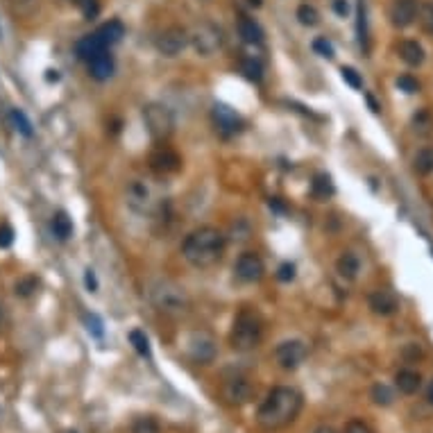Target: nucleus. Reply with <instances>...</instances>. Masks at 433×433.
<instances>
[{
	"label": "nucleus",
	"mask_w": 433,
	"mask_h": 433,
	"mask_svg": "<svg viewBox=\"0 0 433 433\" xmlns=\"http://www.w3.org/2000/svg\"><path fill=\"white\" fill-rule=\"evenodd\" d=\"M304 406L302 393L288 386H277L268 393L257 410V424L266 431H277L297 420Z\"/></svg>",
	"instance_id": "obj_1"
},
{
	"label": "nucleus",
	"mask_w": 433,
	"mask_h": 433,
	"mask_svg": "<svg viewBox=\"0 0 433 433\" xmlns=\"http://www.w3.org/2000/svg\"><path fill=\"white\" fill-rule=\"evenodd\" d=\"M225 255V236L215 227H198L193 229L182 243V257L189 261L193 268L207 270L213 268Z\"/></svg>",
	"instance_id": "obj_2"
},
{
	"label": "nucleus",
	"mask_w": 433,
	"mask_h": 433,
	"mask_svg": "<svg viewBox=\"0 0 433 433\" xmlns=\"http://www.w3.org/2000/svg\"><path fill=\"white\" fill-rule=\"evenodd\" d=\"M150 302L154 304L156 311L166 313V316H182L189 311V297H186L184 288L170 279H156L150 283Z\"/></svg>",
	"instance_id": "obj_3"
},
{
	"label": "nucleus",
	"mask_w": 433,
	"mask_h": 433,
	"mask_svg": "<svg viewBox=\"0 0 433 433\" xmlns=\"http://www.w3.org/2000/svg\"><path fill=\"white\" fill-rule=\"evenodd\" d=\"M261 338H264V323H261L259 313L243 309L234 320V327H231L229 333V342L236 352H250V349H257Z\"/></svg>",
	"instance_id": "obj_4"
},
{
	"label": "nucleus",
	"mask_w": 433,
	"mask_h": 433,
	"mask_svg": "<svg viewBox=\"0 0 433 433\" xmlns=\"http://www.w3.org/2000/svg\"><path fill=\"white\" fill-rule=\"evenodd\" d=\"M141 116H143L148 134H150L154 141H166L170 134L175 132V116L166 104H159V102L145 104Z\"/></svg>",
	"instance_id": "obj_5"
},
{
	"label": "nucleus",
	"mask_w": 433,
	"mask_h": 433,
	"mask_svg": "<svg viewBox=\"0 0 433 433\" xmlns=\"http://www.w3.org/2000/svg\"><path fill=\"white\" fill-rule=\"evenodd\" d=\"M222 41H225L222 30L215 23H211V21H202V23H198L189 32V43L196 48L198 55H202V57L215 55V52L222 48Z\"/></svg>",
	"instance_id": "obj_6"
},
{
	"label": "nucleus",
	"mask_w": 433,
	"mask_h": 433,
	"mask_svg": "<svg viewBox=\"0 0 433 433\" xmlns=\"http://www.w3.org/2000/svg\"><path fill=\"white\" fill-rule=\"evenodd\" d=\"M186 352H189L191 361H196L200 365H209L213 363L215 358V340L209 331H193L186 340Z\"/></svg>",
	"instance_id": "obj_7"
},
{
	"label": "nucleus",
	"mask_w": 433,
	"mask_h": 433,
	"mask_svg": "<svg viewBox=\"0 0 433 433\" xmlns=\"http://www.w3.org/2000/svg\"><path fill=\"white\" fill-rule=\"evenodd\" d=\"M309 356V347L302 340H283L274 349V361L283 370H297Z\"/></svg>",
	"instance_id": "obj_8"
},
{
	"label": "nucleus",
	"mask_w": 433,
	"mask_h": 433,
	"mask_svg": "<svg viewBox=\"0 0 433 433\" xmlns=\"http://www.w3.org/2000/svg\"><path fill=\"white\" fill-rule=\"evenodd\" d=\"M125 198H128V204L134 209L137 213H152L156 207V200L152 196L150 186L141 179H132L125 189Z\"/></svg>",
	"instance_id": "obj_9"
},
{
	"label": "nucleus",
	"mask_w": 433,
	"mask_h": 433,
	"mask_svg": "<svg viewBox=\"0 0 433 433\" xmlns=\"http://www.w3.org/2000/svg\"><path fill=\"white\" fill-rule=\"evenodd\" d=\"M186 46H189V32L179 25H170L156 36V50L163 57H177Z\"/></svg>",
	"instance_id": "obj_10"
},
{
	"label": "nucleus",
	"mask_w": 433,
	"mask_h": 433,
	"mask_svg": "<svg viewBox=\"0 0 433 433\" xmlns=\"http://www.w3.org/2000/svg\"><path fill=\"white\" fill-rule=\"evenodd\" d=\"M234 272H236V277L245 283H257L264 279V274H266L264 259H261L257 252H243V255L236 259Z\"/></svg>",
	"instance_id": "obj_11"
},
{
	"label": "nucleus",
	"mask_w": 433,
	"mask_h": 433,
	"mask_svg": "<svg viewBox=\"0 0 433 433\" xmlns=\"http://www.w3.org/2000/svg\"><path fill=\"white\" fill-rule=\"evenodd\" d=\"M220 395H222V399H225V404L243 406L255 397V386H252L245 377H234V379H229V382L222 384Z\"/></svg>",
	"instance_id": "obj_12"
},
{
	"label": "nucleus",
	"mask_w": 433,
	"mask_h": 433,
	"mask_svg": "<svg viewBox=\"0 0 433 433\" xmlns=\"http://www.w3.org/2000/svg\"><path fill=\"white\" fill-rule=\"evenodd\" d=\"M211 116H213L215 130H218L220 134H225V137H234V134H241L243 128H245V121H243V118L238 116L234 109L227 107V104H222V102L213 104Z\"/></svg>",
	"instance_id": "obj_13"
},
{
	"label": "nucleus",
	"mask_w": 433,
	"mask_h": 433,
	"mask_svg": "<svg viewBox=\"0 0 433 433\" xmlns=\"http://www.w3.org/2000/svg\"><path fill=\"white\" fill-rule=\"evenodd\" d=\"M150 168L159 175H170V173H177V170L182 168V159H179V154L175 150L161 145L150 154Z\"/></svg>",
	"instance_id": "obj_14"
},
{
	"label": "nucleus",
	"mask_w": 433,
	"mask_h": 433,
	"mask_svg": "<svg viewBox=\"0 0 433 433\" xmlns=\"http://www.w3.org/2000/svg\"><path fill=\"white\" fill-rule=\"evenodd\" d=\"M417 0H395L390 7V23L395 27H408L417 19Z\"/></svg>",
	"instance_id": "obj_15"
},
{
	"label": "nucleus",
	"mask_w": 433,
	"mask_h": 433,
	"mask_svg": "<svg viewBox=\"0 0 433 433\" xmlns=\"http://www.w3.org/2000/svg\"><path fill=\"white\" fill-rule=\"evenodd\" d=\"M370 309L375 311L377 316H393V313L399 309V300L393 290L379 288L370 295Z\"/></svg>",
	"instance_id": "obj_16"
},
{
	"label": "nucleus",
	"mask_w": 433,
	"mask_h": 433,
	"mask_svg": "<svg viewBox=\"0 0 433 433\" xmlns=\"http://www.w3.org/2000/svg\"><path fill=\"white\" fill-rule=\"evenodd\" d=\"M89 73H91V78H95L98 82H104L114 75V59H111L109 50L104 48L102 52H98L95 57L89 59Z\"/></svg>",
	"instance_id": "obj_17"
},
{
	"label": "nucleus",
	"mask_w": 433,
	"mask_h": 433,
	"mask_svg": "<svg viewBox=\"0 0 433 433\" xmlns=\"http://www.w3.org/2000/svg\"><path fill=\"white\" fill-rule=\"evenodd\" d=\"M395 388L401 393V395H415L417 390L422 388V377L417 370H410L404 368L399 370L397 375H395Z\"/></svg>",
	"instance_id": "obj_18"
},
{
	"label": "nucleus",
	"mask_w": 433,
	"mask_h": 433,
	"mask_svg": "<svg viewBox=\"0 0 433 433\" xmlns=\"http://www.w3.org/2000/svg\"><path fill=\"white\" fill-rule=\"evenodd\" d=\"M336 272H338L342 279L354 281L358 277V272H361V259H358L354 252H342L338 261H336Z\"/></svg>",
	"instance_id": "obj_19"
},
{
	"label": "nucleus",
	"mask_w": 433,
	"mask_h": 433,
	"mask_svg": "<svg viewBox=\"0 0 433 433\" xmlns=\"http://www.w3.org/2000/svg\"><path fill=\"white\" fill-rule=\"evenodd\" d=\"M397 52H399L401 62L408 64V66H422L424 64V48L417 41H413V39L399 41Z\"/></svg>",
	"instance_id": "obj_20"
},
{
	"label": "nucleus",
	"mask_w": 433,
	"mask_h": 433,
	"mask_svg": "<svg viewBox=\"0 0 433 433\" xmlns=\"http://www.w3.org/2000/svg\"><path fill=\"white\" fill-rule=\"evenodd\" d=\"M238 34H241V39L245 43H250V46H259V43H264V30H261V25L255 19L243 16L241 21H238Z\"/></svg>",
	"instance_id": "obj_21"
},
{
	"label": "nucleus",
	"mask_w": 433,
	"mask_h": 433,
	"mask_svg": "<svg viewBox=\"0 0 433 433\" xmlns=\"http://www.w3.org/2000/svg\"><path fill=\"white\" fill-rule=\"evenodd\" d=\"M104 48V41L98 36V32L95 34H89V36H84V39H80L78 41V46H75V52H78V57L80 59H84V62H89V59L91 57H95L98 55V52H102Z\"/></svg>",
	"instance_id": "obj_22"
},
{
	"label": "nucleus",
	"mask_w": 433,
	"mask_h": 433,
	"mask_svg": "<svg viewBox=\"0 0 433 433\" xmlns=\"http://www.w3.org/2000/svg\"><path fill=\"white\" fill-rule=\"evenodd\" d=\"M333 193H336V189H333V182H331L329 175L320 173V175L313 177V182H311V196L313 198L323 202V200H329Z\"/></svg>",
	"instance_id": "obj_23"
},
{
	"label": "nucleus",
	"mask_w": 433,
	"mask_h": 433,
	"mask_svg": "<svg viewBox=\"0 0 433 433\" xmlns=\"http://www.w3.org/2000/svg\"><path fill=\"white\" fill-rule=\"evenodd\" d=\"M98 36L104 41V46H114L125 36V27L121 21H109L98 30Z\"/></svg>",
	"instance_id": "obj_24"
},
{
	"label": "nucleus",
	"mask_w": 433,
	"mask_h": 433,
	"mask_svg": "<svg viewBox=\"0 0 433 433\" xmlns=\"http://www.w3.org/2000/svg\"><path fill=\"white\" fill-rule=\"evenodd\" d=\"M52 231H55L59 241H69L73 236V220L69 218V213L66 211L55 213V218H52Z\"/></svg>",
	"instance_id": "obj_25"
},
{
	"label": "nucleus",
	"mask_w": 433,
	"mask_h": 433,
	"mask_svg": "<svg viewBox=\"0 0 433 433\" xmlns=\"http://www.w3.org/2000/svg\"><path fill=\"white\" fill-rule=\"evenodd\" d=\"M241 73L252 82H261V78H264V64L257 57H245L241 62Z\"/></svg>",
	"instance_id": "obj_26"
},
{
	"label": "nucleus",
	"mask_w": 433,
	"mask_h": 433,
	"mask_svg": "<svg viewBox=\"0 0 433 433\" xmlns=\"http://www.w3.org/2000/svg\"><path fill=\"white\" fill-rule=\"evenodd\" d=\"M372 401L379 406H390L395 401V390L386 384H375L372 386Z\"/></svg>",
	"instance_id": "obj_27"
},
{
	"label": "nucleus",
	"mask_w": 433,
	"mask_h": 433,
	"mask_svg": "<svg viewBox=\"0 0 433 433\" xmlns=\"http://www.w3.org/2000/svg\"><path fill=\"white\" fill-rule=\"evenodd\" d=\"M417 23L427 34H433V3H420L417 5Z\"/></svg>",
	"instance_id": "obj_28"
},
{
	"label": "nucleus",
	"mask_w": 433,
	"mask_h": 433,
	"mask_svg": "<svg viewBox=\"0 0 433 433\" xmlns=\"http://www.w3.org/2000/svg\"><path fill=\"white\" fill-rule=\"evenodd\" d=\"M130 342H132L134 349H137L141 356H145V358L152 356V352H150V340H148V336L141 331V329H132L130 331Z\"/></svg>",
	"instance_id": "obj_29"
},
{
	"label": "nucleus",
	"mask_w": 433,
	"mask_h": 433,
	"mask_svg": "<svg viewBox=\"0 0 433 433\" xmlns=\"http://www.w3.org/2000/svg\"><path fill=\"white\" fill-rule=\"evenodd\" d=\"M132 433H161V427H159V422H156L154 417L145 415V417H139V420H134Z\"/></svg>",
	"instance_id": "obj_30"
},
{
	"label": "nucleus",
	"mask_w": 433,
	"mask_h": 433,
	"mask_svg": "<svg viewBox=\"0 0 433 433\" xmlns=\"http://www.w3.org/2000/svg\"><path fill=\"white\" fill-rule=\"evenodd\" d=\"M10 7L19 16H32V14L39 10V0H10Z\"/></svg>",
	"instance_id": "obj_31"
},
{
	"label": "nucleus",
	"mask_w": 433,
	"mask_h": 433,
	"mask_svg": "<svg viewBox=\"0 0 433 433\" xmlns=\"http://www.w3.org/2000/svg\"><path fill=\"white\" fill-rule=\"evenodd\" d=\"M433 170V152L420 150L415 154V173L417 175H429Z\"/></svg>",
	"instance_id": "obj_32"
},
{
	"label": "nucleus",
	"mask_w": 433,
	"mask_h": 433,
	"mask_svg": "<svg viewBox=\"0 0 433 433\" xmlns=\"http://www.w3.org/2000/svg\"><path fill=\"white\" fill-rule=\"evenodd\" d=\"M297 19H300V23L306 27H313L318 25V10L313 5H300L297 7Z\"/></svg>",
	"instance_id": "obj_33"
},
{
	"label": "nucleus",
	"mask_w": 433,
	"mask_h": 433,
	"mask_svg": "<svg viewBox=\"0 0 433 433\" xmlns=\"http://www.w3.org/2000/svg\"><path fill=\"white\" fill-rule=\"evenodd\" d=\"M10 121L14 123V128H16L23 137H32V125H30V121L25 118L23 111H19V109H12L10 111Z\"/></svg>",
	"instance_id": "obj_34"
},
{
	"label": "nucleus",
	"mask_w": 433,
	"mask_h": 433,
	"mask_svg": "<svg viewBox=\"0 0 433 433\" xmlns=\"http://www.w3.org/2000/svg\"><path fill=\"white\" fill-rule=\"evenodd\" d=\"M397 86H399V91H404L408 95H413L420 91V82H417L413 75H399L397 78Z\"/></svg>",
	"instance_id": "obj_35"
},
{
	"label": "nucleus",
	"mask_w": 433,
	"mask_h": 433,
	"mask_svg": "<svg viewBox=\"0 0 433 433\" xmlns=\"http://www.w3.org/2000/svg\"><path fill=\"white\" fill-rule=\"evenodd\" d=\"M340 75H342V80H345L349 86L356 89V91H358V89H363V80H361V75H358V73L352 69V66H342V69H340Z\"/></svg>",
	"instance_id": "obj_36"
},
{
	"label": "nucleus",
	"mask_w": 433,
	"mask_h": 433,
	"mask_svg": "<svg viewBox=\"0 0 433 433\" xmlns=\"http://www.w3.org/2000/svg\"><path fill=\"white\" fill-rule=\"evenodd\" d=\"M36 286H39V283H36V279L34 277H23V279H19L16 281V295H21V297H30L36 290Z\"/></svg>",
	"instance_id": "obj_37"
},
{
	"label": "nucleus",
	"mask_w": 433,
	"mask_h": 433,
	"mask_svg": "<svg viewBox=\"0 0 433 433\" xmlns=\"http://www.w3.org/2000/svg\"><path fill=\"white\" fill-rule=\"evenodd\" d=\"M313 50H316L320 57L333 59V46L327 39H316V41H313Z\"/></svg>",
	"instance_id": "obj_38"
},
{
	"label": "nucleus",
	"mask_w": 433,
	"mask_h": 433,
	"mask_svg": "<svg viewBox=\"0 0 433 433\" xmlns=\"http://www.w3.org/2000/svg\"><path fill=\"white\" fill-rule=\"evenodd\" d=\"M345 433H375L363 420H349L345 424Z\"/></svg>",
	"instance_id": "obj_39"
},
{
	"label": "nucleus",
	"mask_w": 433,
	"mask_h": 433,
	"mask_svg": "<svg viewBox=\"0 0 433 433\" xmlns=\"http://www.w3.org/2000/svg\"><path fill=\"white\" fill-rule=\"evenodd\" d=\"M14 243V229L10 225H0V248H10Z\"/></svg>",
	"instance_id": "obj_40"
},
{
	"label": "nucleus",
	"mask_w": 433,
	"mask_h": 433,
	"mask_svg": "<svg viewBox=\"0 0 433 433\" xmlns=\"http://www.w3.org/2000/svg\"><path fill=\"white\" fill-rule=\"evenodd\" d=\"M277 277L281 281H290V279L295 277V266L293 264H281L279 270H277Z\"/></svg>",
	"instance_id": "obj_41"
},
{
	"label": "nucleus",
	"mask_w": 433,
	"mask_h": 433,
	"mask_svg": "<svg viewBox=\"0 0 433 433\" xmlns=\"http://www.w3.org/2000/svg\"><path fill=\"white\" fill-rule=\"evenodd\" d=\"M358 34H361V43H365L368 32H365V5H363V0L358 3Z\"/></svg>",
	"instance_id": "obj_42"
},
{
	"label": "nucleus",
	"mask_w": 433,
	"mask_h": 433,
	"mask_svg": "<svg viewBox=\"0 0 433 433\" xmlns=\"http://www.w3.org/2000/svg\"><path fill=\"white\" fill-rule=\"evenodd\" d=\"M333 12L338 14V16H347V14H349V3H347V0H333Z\"/></svg>",
	"instance_id": "obj_43"
},
{
	"label": "nucleus",
	"mask_w": 433,
	"mask_h": 433,
	"mask_svg": "<svg viewBox=\"0 0 433 433\" xmlns=\"http://www.w3.org/2000/svg\"><path fill=\"white\" fill-rule=\"evenodd\" d=\"M84 281H86V288L91 290V293H95V290H98V281H95V274H93V270H91V268H89V270H86V274H84Z\"/></svg>",
	"instance_id": "obj_44"
},
{
	"label": "nucleus",
	"mask_w": 433,
	"mask_h": 433,
	"mask_svg": "<svg viewBox=\"0 0 433 433\" xmlns=\"http://www.w3.org/2000/svg\"><path fill=\"white\" fill-rule=\"evenodd\" d=\"M89 331H93L95 336H98V338H100V336H102V327H100V320H98V318H95V316H91V318H89Z\"/></svg>",
	"instance_id": "obj_45"
},
{
	"label": "nucleus",
	"mask_w": 433,
	"mask_h": 433,
	"mask_svg": "<svg viewBox=\"0 0 433 433\" xmlns=\"http://www.w3.org/2000/svg\"><path fill=\"white\" fill-rule=\"evenodd\" d=\"M427 401L433 406V382L429 384V388H427Z\"/></svg>",
	"instance_id": "obj_46"
},
{
	"label": "nucleus",
	"mask_w": 433,
	"mask_h": 433,
	"mask_svg": "<svg viewBox=\"0 0 433 433\" xmlns=\"http://www.w3.org/2000/svg\"><path fill=\"white\" fill-rule=\"evenodd\" d=\"M313 433H336V431H333L331 427H318Z\"/></svg>",
	"instance_id": "obj_47"
},
{
	"label": "nucleus",
	"mask_w": 433,
	"mask_h": 433,
	"mask_svg": "<svg viewBox=\"0 0 433 433\" xmlns=\"http://www.w3.org/2000/svg\"><path fill=\"white\" fill-rule=\"evenodd\" d=\"M71 3H73V5H78L80 10H82V7H84L86 3H91V0H71Z\"/></svg>",
	"instance_id": "obj_48"
},
{
	"label": "nucleus",
	"mask_w": 433,
	"mask_h": 433,
	"mask_svg": "<svg viewBox=\"0 0 433 433\" xmlns=\"http://www.w3.org/2000/svg\"><path fill=\"white\" fill-rule=\"evenodd\" d=\"M248 3H250L252 7H261V3H264V0H248Z\"/></svg>",
	"instance_id": "obj_49"
},
{
	"label": "nucleus",
	"mask_w": 433,
	"mask_h": 433,
	"mask_svg": "<svg viewBox=\"0 0 433 433\" xmlns=\"http://www.w3.org/2000/svg\"><path fill=\"white\" fill-rule=\"evenodd\" d=\"M0 320H3V309H0Z\"/></svg>",
	"instance_id": "obj_50"
},
{
	"label": "nucleus",
	"mask_w": 433,
	"mask_h": 433,
	"mask_svg": "<svg viewBox=\"0 0 433 433\" xmlns=\"http://www.w3.org/2000/svg\"><path fill=\"white\" fill-rule=\"evenodd\" d=\"M69 433H78V431H69Z\"/></svg>",
	"instance_id": "obj_51"
}]
</instances>
